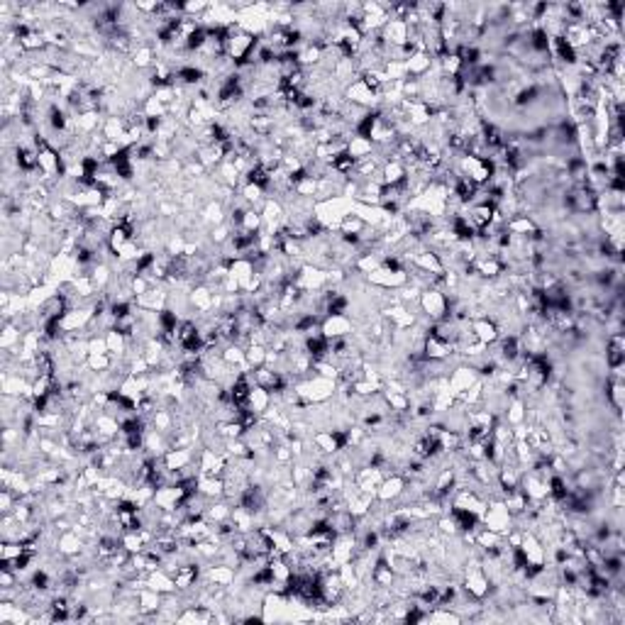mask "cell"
<instances>
[{"instance_id": "cell-1", "label": "cell", "mask_w": 625, "mask_h": 625, "mask_svg": "<svg viewBox=\"0 0 625 625\" xmlns=\"http://www.w3.org/2000/svg\"><path fill=\"white\" fill-rule=\"evenodd\" d=\"M17 398H20V396H5V420H10V418H12L10 403H17ZM27 401H30V398H27ZM22 403H25V398L20 401V405H22ZM20 405H17V408H20ZM30 411H32V408H30ZM30 411H17V423H20V420H22V418H25L27 413H30Z\"/></svg>"}]
</instances>
